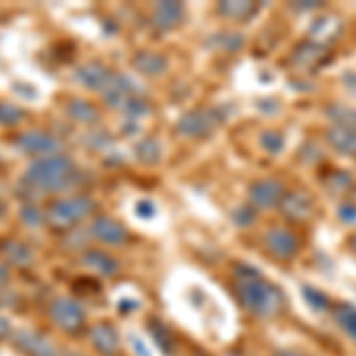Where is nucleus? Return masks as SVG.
I'll list each match as a JSON object with an SVG mask.
<instances>
[{"label": "nucleus", "instance_id": "obj_1", "mask_svg": "<svg viewBox=\"0 0 356 356\" xmlns=\"http://www.w3.org/2000/svg\"><path fill=\"white\" fill-rule=\"evenodd\" d=\"M235 280H238V297L250 314L259 318H271L283 307V295L273 283H268L264 275L250 264L235 266Z\"/></svg>", "mask_w": 356, "mask_h": 356}, {"label": "nucleus", "instance_id": "obj_2", "mask_svg": "<svg viewBox=\"0 0 356 356\" xmlns=\"http://www.w3.org/2000/svg\"><path fill=\"white\" fill-rule=\"evenodd\" d=\"M76 178L74 162L67 154H48V157L36 159L24 174V183L41 191H65Z\"/></svg>", "mask_w": 356, "mask_h": 356}, {"label": "nucleus", "instance_id": "obj_3", "mask_svg": "<svg viewBox=\"0 0 356 356\" xmlns=\"http://www.w3.org/2000/svg\"><path fill=\"white\" fill-rule=\"evenodd\" d=\"M93 200L90 197H81V195H74V197H62L57 202L50 204L48 216L50 221L57 223V226H67V223H74L79 219H83L90 209H93Z\"/></svg>", "mask_w": 356, "mask_h": 356}, {"label": "nucleus", "instance_id": "obj_4", "mask_svg": "<svg viewBox=\"0 0 356 356\" xmlns=\"http://www.w3.org/2000/svg\"><path fill=\"white\" fill-rule=\"evenodd\" d=\"M50 318L55 321V325L65 332H76L81 330L86 314L83 309L79 307V302H74L72 297H57V300L50 304Z\"/></svg>", "mask_w": 356, "mask_h": 356}, {"label": "nucleus", "instance_id": "obj_5", "mask_svg": "<svg viewBox=\"0 0 356 356\" xmlns=\"http://www.w3.org/2000/svg\"><path fill=\"white\" fill-rule=\"evenodd\" d=\"M264 245L275 259H292L300 250V240L288 228H268L264 233Z\"/></svg>", "mask_w": 356, "mask_h": 356}, {"label": "nucleus", "instance_id": "obj_6", "mask_svg": "<svg viewBox=\"0 0 356 356\" xmlns=\"http://www.w3.org/2000/svg\"><path fill=\"white\" fill-rule=\"evenodd\" d=\"M13 342L17 349H22L29 356H57V347L53 340L36 330H17L13 335Z\"/></svg>", "mask_w": 356, "mask_h": 356}, {"label": "nucleus", "instance_id": "obj_7", "mask_svg": "<svg viewBox=\"0 0 356 356\" xmlns=\"http://www.w3.org/2000/svg\"><path fill=\"white\" fill-rule=\"evenodd\" d=\"M247 195H250V202L254 204L257 209H268V207H275L283 200V188H280L278 181L261 178V181L252 183Z\"/></svg>", "mask_w": 356, "mask_h": 356}, {"label": "nucleus", "instance_id": "obj_8", "mask_svg": "<svg viewBox=\"0 0 356 356\" xmlns=\"http://www.w3.org/2000/svg\"><path fill=\"white\" fill-rule=\"evenodd\" d=\"M15 147H19V150H24L29 154H57L60 150V140L48 134H22L19 138L15 140Z\"/></svg>", "mask_w": 356, "mask_h": 356}, {"label": "nucleus", "instance_id": "obj_9", "mask_svg": "<svg viewBox=\"0 0 356 356\" xmlns=\"http://www.w3.org/2000/svg\"><path fill=\"white\" fill-rule=\"evenodd\" d=\"M90 235L105 245H122L126 240L124 226L110 219V216H97V219L90 223Z\"/></svg>", "mask_w": 356, "mask_h": 356}, {"label": "nucleus", "instance_id": "obj_10", "mask_svg": "<svg viewBox=\"0 0 356 356\" xmlns=\"http://www.w3.org/2000/svg\"><path fill=\"white\" fill-rule=\"evenodd\" d=\"M176 129H178V134H183V136L202 138V136L209 134L211 129H214V119H211L209 114H204V112H188V114H183V117L178 119Z\"/></svg>", "mask_w": 356, "mask_h": 356}, {"label": "nucleus", "instance_id": "obj_11", "mask_svg": "<svg viewBox=\"0 0 356 356\" xmlns=\"http://www.w3.org/2000/svg\"><path fill=\"white\" fill-rule=\"evenodd\" d=\"M88 335H90V342H93V347L102 356H117V352H119V335H117V330H114L112 325L97 323V325L90 328Z\"/></svg>", "mask_w": 356, "mask_h": 356}, {"label": "nucleus", "instance_id": "obj_12", "mask_svg": "<svg viewBox=\"0 0 356 356\" xmlns=\"http://www.w3.org/2000/svg\"><path fill=\"white\" fill-rule=\"evenodd\" d=\"M110 79H112V74L102 65H97V62H90V65H83L76 69V81L81 83L83 88H90V90H102L110 83Z\"/></svg>", "mask_w": 356, "mask_h": 356}, {"label": "nucleus", "instance_id": "obj_13", "mask_svg": "<svg viewBox=\"0 0 356 356\" xmlns=\"http://www.w3.org/2000/svg\"><path fill=\"white\" fill-rule=\"evenodd\" d=\"M280 207H283V214L288 216V219H295V221H304L312 216L314 207H312V200H309V195L304 193H288L283 195V200H280Z\"/></svg>", "mask_w": 356, "mask_h": 356}, {"label": "nucleus", "instance_id": "obj_14", "mask_svg": "<svg viewBox=\"0 0 356 356\" xmlns=\"http://www.w3.org/2000/svg\"><path fill=\"white\" fill-rule=\"evenodd\" d=\"M325 140L330 143L332 150L347 154V157H356V131L344 129V126H332L325 134Z\"/></svg>", "mask_w": 356, "mask_h": 356}, {"label": "nucleus", "instance_id": "obj_15", "mask_svg": "<svg viewBox=\"0 0 356 356\" xmlns=\"http://www.w3.org/2000/svg\"><path fill=\"white\" fill-rule=\"evenodd\" d=\"M183 15H186V10H183L181 3H157L152 13V22L159 29H174L183 22Z\"/></svg>", "mask_w": 356, "mask_h": 356}, {"label": "nucleus", "instance_id": "obj_16", "mask_svg": "<svg viewBox=\"0 0 356 356\" xmlns=\"http://www.w3.org/2000/svg\"><path fill=\"white\" fill-rule=\"evenodd\" d=\"M81 261H83V266H88L90 271H95L100 275H114L119 271V261L114 259V257L107 254V252H102V250L83 252Z\"/></svg>", "mask_w": 356, "mask_h": 356}, {"label": "nucleus", "instance_id": "obj_17", "mask_svg": "<svg viewBox=\"0 0 356 356\" xmlns=\"http://www.w3.org/2000/svg\"><path fill=\"white\" fill-rule=\"evenodd\" d=\"M136 67L145 76H157V74H162L166 69V60L157 53H140L136 55Z\"/></svg>", "mask_w": 356, "mask_h": 356}, {"label": "nucleus", "instance_id": "obj_18", "mask_svg": "<svg viewBox=\"0 0 356 356\" xmlns=\"http://www.w3.org/2000/svg\"><path fill=\"white\" fill-rule=\"evenodd\" d=\"M136 154H138V162L157 164L159 157H162V145H159V140H154V138H145V140L138 143Z\"/></svg>", "mask_w": 356, "mask_h": 356}, {"label": "nucleus", "instance_id": "obj_19", "mask_svg": "<svg viewBox=\"0 0 356 356\" xmlns=\"http://www.w3.org/2000/svg\"><path fill=\"white\" fill-rule=\"evenodd\" d=\"M0 247H3V254L8 257V259L13 261L15 266H24V264H29V261L33 259V252L29 250L26 245L15 243V240H10V243H3Z\"/></svg>", "mask_w": 356, "mask_h": 356}, {"label": "nucleus", "instance_id": "obj_20", "mask_svg": "<svg viewBox=\"0 0 356 356\" xmlns=\"http://www.w3.org/2000/svg\"><path fill=\"white\" fill-rule=\"evenodd\" d=\"M335 323L340 325L342 332H347L352 340H356V307H349V304L337 307L335 309Z\"/></svg>", "mask_w": 356, "mask_h": 356}, {"label": "nucleus", "instance_id": "obj_21", "mask_svg": "<svg viewBox=\"0 0 356 356\" xmlns=\"http://www.w3.org/2000/svg\"><path fill=\"white\" fill-rule=\"evenodd\" d=\"M67 112H69V117L72 119H76V122H83V124H93L97 122V110L90 102H86V100H74V102H69L67 105Z\"/></svg>", "mask_w": 356, "mask_h": 356}, {"label": "nucleus", "instance_id": "obj_22", "mask_svg": "<svg viewBox=\"0 0 356 356\" xmlns=\"http://www.w3.org/2000/svg\"><path fill=\"white\" fill-rule=\"evenodd\" d=\"M257 10L254 3H238V0H231V3H221L219 13L228 19H247L252 13Z\"/></svg>", "mask_w": 356, "mask_h": 356}, {"label": "nucleus", "instance_id": "obj_23", "mask_svg": "<svg viewBox=\"0 0 356 356\" xmlns=\"http://www.w3.org/2000/svg\"><path fill=\"white\" fill-rule=\"evenodd\" d=\"M302 292H304V300L312 304V309H316V312H325V309H328V297H325L323 292H318L316 288H312V285H304Z\"/></svg>", "mask_w": 356, "mask_h": 356}, {"label": "nucleus", "instance_id": "obj_24", "mask_svg": "<svg viewBox=\"0 0 356 356\" xmlns=\"http://www.w3.org/2000/svg\"><path fill=\"white\" fill-rule=\"evenodd\" d=\"M261 147L268 154H278L283 150V134H278V131H266V134H261Z\"/></svg>", "mask_w": 356, "mask_h": 356}, {"label": "nucleus", "instance_id": "obj_25", "mask_svg": "<svg viewBox=\"0 0 356 356\" xmlns=\"http://www.w3.org/2000/svg\"><path fill=\"white\" fill-rule=\"evenodd\" d=\"M332 114H335V122H337V126H344V129H352V131H356V112H352V110H347V107H332L330 110Z\"/></svg>", "mask_w": 356, "mask_h": 356}, {"label": "nucleus", "instance_id": "obj_26", "mask_svg": "<svg viewBox=\"0 0 356 356\" xmlns=\"http://www.w3.org/2000/svg\"><path fill=\"white\" fill-rule=\"evenodd\" d=\"M22 119V110L15 107L13 102H0V124L10 126V124H17Z\"/></svg>", "mask_w": 356, "mask_h": 356}, {"label": "nucleus", "instance_id": "obj_27", "mask_svg": "<svg viewBox=\"0 0 356 356\" xmlns=\"http://www.w3.org/2000/svg\"><path fill=\"white\" fill-rule=\"evenodd\" d=\"M22 221H24L26 226H41L43 216L38 214V209H33V207H24V209H22Z\"/></svg>", "mask_w": 356, "mask_h": 356}, {"label": "nucleus", "instance_id": "obj_28", "mask_svg": "<svg viewBox=\"0 0 356 356\" xmlns=\"http://www.w3.org/2000/svg\"><path fill=\"white\" fill-rule=\"evenodd\" d=\"M129 344H131V349H134L138 356H152L150 349H147V344L143 342L140 337L136 335V332H131V335H129Z\"/></svg>", "mask_w": 356, "mask_h": 356}, {"label": "nucleus", "instance_id": "obj_29", "mask_svg": "<svg viewBox=\"0 0 356 356\" xmlns=\"http://www.w3.org/2000/svg\"><path fill=\"white\" fill-rule=\"evenodd\" d=\"M233 219H235V223H238V226H250V223L254 221V211L247 209V207H243V209H235Z\"/></svg>", "mask_w": 356, "mask_h": 356}, {"label": "nucleus", "instance_id": "obj_30", "mask_svg": "<svg viewBox=\"0 0 356 356\" xmlns=\"http://www.w3.org/2000/svg\"><path fill=\"white\" fill-rule=\"evenodd\" d=\"M152 335H154V340L159 342V347H162L164 352H171L169 337H164V335H162V330H159V325H157V323H152Z\"/></svg>", "mask_w": 356, "mask_h": 356}, {"label": "nucleus", "instance_id": "obj_31", "mask_svg": "<svg viewBox=\"0 0 356 356\" xmlns=\"http://www.w3.org/2000/svg\"><path fill=\"white\" fill-rule=\"evenodd\" d=\"M337 214H340L342 221H356V207L342 204L340 209H337Z\"/></svg>", "mask_w": 356, "mask_h": 356}, {"label": "nucleus", "instance_id": "obj_32", "mask_svg": "<svg viewBox=\"0 0 356 356\" xmlns=\"http://www.w3.org/2000/svg\"><path fill=\"white\" fill-rule=\"evenodd\" d=\"M13 325H10V321L5 318V316H0V340H8V337H13Z\"/></svg>", "mask_w": 356, "mask_h": 356}, {"label": "nucleus", "instance_id": "obj_33", "mask_svg": "<svg viewBox=\"0 0 356 356\" xmlns=\"http://www.w3.org/2000/svg\"><path fill=\"white\" fill-rule=\"evenodd\" d=\"M131 309H136V302H122V312H131Z\"/></svg>", "mask_w": 356, "mask_h": 356}, {"label": "nucleus", "instance_id": "obj_34", "mask_svg": "<svg viewBox=\"0 0 356 356\" xmlns=\"http://www.w3.org/2000/svg\"><path fill=\"white\" fill-rule=\"evenodd\" d=\"M5 280H8V268L0 264V283H5Z\"/></svg>", "mask_w": 356, "mask_h": 356}, {"label": "nucleus", "instance_id": "obj_35", "mask_svg": "<svg viewBox=\"0 0 356 356\" xmlns=\"http://www.w3.org/2000/svg\"><path fill=\"white\" fill-rule=\"evenodd\" d=\"M275 356H302V354H297V352H288V349H285V352H278Z\"/></svg>", "mask_w": 356, "mask_h": 356}, {"label": "nucleus", "instance_id": "obj_36", "mask_svg": "<svg viewBox=\"0 0 356 356\" xmlns=\"http://www.w3.org/2000/svg\"><path fill=\"white\" fill-rule=\"evenodd\" d=\"M65 356H83V354H79V352H67Z\"/></svg>", "mask_w": 356, "mask_h": 356}, {"label": "nucleus", "instance_id": "obj_37", "mask_svg": "<svg viewBox=\"0 0 356 356\" xmlns=\"http://www.w3.org/2000/svg\"><path fill=\"white\" fill-rule=\"evenodd\" d=\"M352 245H354V252H356V233H354V238H352Z\"/></svg>", "mask_w": 356, "mask_h": 356}, {"label": "nucleus", "instance_id": "obj_38", "mask_svg": "<svg viewBox=\"0 0 356 356\" xmlns=\"http://www.w3.org/2000/svg\"><path fill=\"white\" fill-rule=\"evenodd\" d=\"M3 211H5V207H3V202H0V216H3Z\"/></svg>", "mask_w": 356, "mask_h": 356}]
</instances>
